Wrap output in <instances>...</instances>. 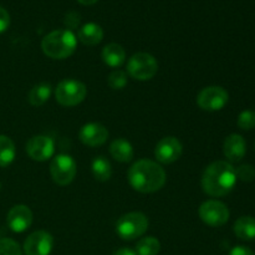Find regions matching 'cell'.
Here are the masks:
<instances>
[{
    "label": "cell",
    "instance_id": "44dd1931",
    "mask_svg": "<svg viewBox=\"0 0 255 255\" xmlns=\"http://www.w3.org/2000/svg\"><path fill=\"white\" fill-rule=\"evenodd\" d=\"M91 171L94 174L95 179L99 182H107L110 181L112 176V167L111 163L104 156H99L92 161Z\"/></svg>",
    "mask_w": 255,
    "mask_h": 255
},
{
    "label": "cell",
    "instance_id": "ba28073f",
    "mask_svg": "<svg viewBox=\"0 0 255 255\" xmlns=\"http://www.w3.org/2000/svg\"><path fill=\"white\" fill-rule=\"evenodd\" d=\"M199 218L209 227H222L229 221V209L223 202L209 199L203 202L198 209Z\"/></svg>",
    "mask_w": 255,
    "mask_h": 255
},
{
    "label": "cell",
    "instance_id": "277c9868",
    "mask_svg": "<svg viewBox=\"0 0 255 255\" xmlns=\"http://www.w3.org/2000/svg\"><path fill=\"white\" fill-rule=\"evenodd\" d=\"M148 218L142 212H129L120 217L116 223V233L124 241H134L147 232Z\"/></svg>",
    "mask_w": 255,
    "mask_h": 255
},
{
    "label": "cell",
    "instance_id": "ffe728a7",
    "mask_svg": "<svg viewBox=\"0 0 255 255\" xmlns=\"http://www.w3.org/2000/svg\"><path fill=\"white\" fill-rule=\"evenodd\" d=\"M52 94L51 85L47 82H40L32 86V89L29 91L27 95V100H29L30 105L35 107L42 106L46 101H49L50 96Z\"/></svg>",
    "mask_w": 255,
    "mask_h": 255
},
{
    "label": "cell",
    "instance_id": "cb8c5ba5",
    "mask_svg": "<svg viewBox=\"0 0 255 255\" xmlns=\"http://www.w3.org/2000/svg\"><path fill=\"white\" fill-rule=\"evenodd\" d=\"M107 85H109L110 89L112 90L125 89L127 85V72L119 69L114 70V71L110 72V75L107 76Z\"/></svg>",
    "mask_w": 255,
    "mask_h": 255
},
{
    "label": "cell",
    "instance_id": "7c38bea8",
    "mask_svg": "<svg viewBox=\"0 0 255 255\" xmlns=\"http://www.w3.org/2000/svg\"><path fill=\"white\" fill-rule=\"evenodd\" d=\"M54 247V238L46 231H36L24 242L25 255H50Z\"/></svg>",
    "mask_w": 255,
    "mask_h": 255
},
{
    "label": "cell",
    "instance_id": "603a6c76",
    "mask_svg": "<svg viewBox=\"0 0 255 255\" xmlns=\"http://www.w3.org/2000/svg\"><path fill=\"white\" fill-rule=\"evenodd\" d=\"M161 251V243L154 237H144L136 244L137 255H157Z\"/></svg>",
    "mask_w": 255,
    "mask_h": 255
},
{
    "label": "cell",
    "instance_id": "3957f363",
    "mask_svg": "<svg viewBox=\"0 0 255 255\" xmlns=\"http://www.w3.org/2000/svg\"><path fill=\"white\" fill-rule=\"evenodd\" d=\"M76 47V35L67 29L54 30L45 35L41 41L42 52L54 60L67 59L74 54Z\"/></svg>",
    "mask_w": 255,
    "mask_h": 255
},
{
    "label": "cell",
    "instance_id": "4dcf8cb0",
    "mask_svg": "<svg viewBox=\"0 0 255 255\" xmlns=\"http://www.w3.org/2000/svg\"><path fill=\"white\" fill-rule=\"evenodd\" d=\"M114 255H137V254L136 252L132 251V249L129 248H121L119 249V251L115 252Z\"/></svg>",
    "mask_w": 255,
    "mask_h": 255
},
{
    "label": "cell",
    "instance_id": "1f68e13d",
    "mask_svg": "<svg viewBox=\"0 0 255 255\" xmlns=\"http://www.w3.org/2000/svg\"><path fill=\"white\" fill-rule=\"evenodd\" d=\"M77 1L82 5H94L95 2H97L99 0H77Z\"/></svg>",
    "mask_w": 255,
    "mask_h": 255
},
{
    "label": "cell",
    "instance_id": "52a82bcc",
    "mask_svg": "<svg viewBox=\"0 0 255 255\" xmlns=\"http://www.w3.org/2000/svg\"><path fill=\"white\" fill-rule=\"evenodd\" d=\"M77 173V166L75 159L70 154L60 153L52 158L50 163V174L57 186H69L75 179Z\"/></svg>",
    "mask_w": 255,
    "mask_h": 255
},
{
    "label": "cell",
    "instance_id": "4fadbf2b",
    "mask_svg": "<svg viewBox=\"0 0 255 255\" xmlns=\"http://www.w3.org/2000/svg\"><path fill=\"white\" fill-rule=\"evenodd\" d=\"M32 212L25 204H16L12 207L6 216L7 227L14 233H24L32 224Z\"/></svg>",
    "mask_w": 255,
    "mask_h": 255
},
{
    "label": "cell",
    "instance_id": "6da1fadb",
    "mask_svg": "<svg viewBox=\"0 0 255 255\" xmlns=\"http://www.w3.org/2000/svg\"><path fill=\"white\" fill-rule=\"evenodd\" d=\"M128 183L139 193H154L163 188L167 181L166 171L152 159H139L127 172Z\"/></svg>",
    "mask_w": 255,
    "mask_h": 255
},
{
    "label": "cell",
    "instance_id": "2e32d148",
    "mask_svg": "<svg viewBox=\"0 0 255 255\" xmlns=\"http://www.w3.org/2000/svg\"><path fill=\"white\" fill-rule=\"evenodd\" d=\"M77 37L86 46H96L104 39V30L96 22H87L80 27Z\"/></svg>",
    "mask_w": 255,
    "mask_h": 255
},
{
    "label": "cell",
    "instance_id": "d6986e66",
    "mask_svg": "<svg viewBox=\"0 0 255 255\" xmlns=\"http://www.w3.org/2000/svg\"><path fill=\"white\" fill-rule=\"evenodd\" d=\"M234 233L242 241L255 239V218L251 216L241 217L234 223Z\"/></svg>",
    "mask_w": 255,
    "mask_h": 255
},
{
    "label": "cell",
    "instance_id": "d4e9b609",
    "mask_svg": "<svg viewBox=\"0 0 255 255\" xmlns=\"http://www.w3.org/2000/svg\"><path fill=\"white\" fill-rule=\"evenodd\" d=\"M0 255H22V252L15 241L9 238H0Z\"/></svg>",
    "mask_w": 255,
    "mask_h": 255
},
{
    "label": "cell",
    "instance_id": "4316f807",
    "mask_svg": "<svg viewBox=\"0 0 255 255\" xmlns=\"http://www.w3.org/2000/svg\"><path fill=\"white\" fill-rule=\"evenodd\" d=\"M237 178L243 182H253L255 179V168L251 164H242L236 168Z\"/></svg>",
    "mask_w": 255,
    "mask_h": 255
},
{
    "label": "cell",
    "instance_id": "5b68a950",
    "mask_svg": "<svg viewBox=\"0 0 255 255\" xmlns=\"http://www.w3.org/2000/svg\"><path fill=\"white\" fill-rule=\"evenodd\" d=\"M87 96V87L84 82L75 79H65L55 89V99L64 107H74L81 104Z\"/></svg>",
    "mask_w": 255,
    "mask_h": 255
},
{
    "label": "cell",
    "instance_id": "7a4b0ae2",
    "mask_svg": "<svg viewBox=\"0 0 255 255\" xmlns=\"http://www.w3.org/2000/svg\"><path fill=\"white\" fill-rule=\"evenodd\" d=\"M237 173L232 163L227 161H216L209 164L202 176V189L208 196L224 197L236 187Z\"/></svg>",
    "mask_w": 255,
    "mask_h": 255
},
{
    "label": "cell",
    "instance_id": "8fae6325",
    "mask_svg": "<svg viewBox=\"0 0 255 255\" xmlns=\"http://www.w3.org/2000/svg\"><path fill=\"white\" fill-rule=\"evenodd\" d=\"M26 153L32 161L45 162L55 153L54 139L45 134L32 136L26 142Z\"/></svg>",
    "mask_w": 255,
    "mask_h": 255
},
{
    "label": "cell",
    "instance_id": "f546056e",
    "mask_svg": "<svg viewBox=\"0 0 255 255\" xmlns=\"http://www.w3.org/2000/svg\"><path fill=\"white\" fill-rule=\"evenodd\" d=\"M229 255H254V253L251 251V249L247 248V247L237 246L229 252Z\"/></svg>",
    "mask_w": 255,
    "mask_h": 255
},
{
    "label": "cell",
    "instance_id": "d6a6232c",
    "mask_svg": "<svg viewBox=\"0 0 255 255\" xmlns=\"http://www.w3.org/2000/svg\"><path fill=\"white\" fill-rule=\"evenodd\" d=\"M0 187H1V184H0Z\"/></svg>",
    "mask_w": 255,
    "mask_h": 255
},
{
    "label": "cell",
    "instance_id": "ac0fdd59",
    "mask_svg": "<svg viewBox=\"0 0 255 255\" xmlns=\"http://www.w3.org/2000/svg\"><path fill=\"white\" fill-rule=\"evenodd\" d=\"M110 154L112 158L121 163H128L133 159L134 151L132 144L125 138H117L110 144Z\"/></svg>",
    "mask_w": 255,
    "mask_h": 255
},
{
    "label": "cell",
    "instance_id": "e0dca14e",
    "mask_svg": "<svg viewBox=\"0 0 255 255\" xmlns=\"http://www.w3.org/2000/svg\"><path fill=\"white\" fill-rule=\"evenodd\" d=\"M102 61L110 67H116L122 66L126 61V51L121 45L116 44V42H111V44L106 45L102 49L101 52Z\"/></svg>",
    "mask_w": 255,
    "mask_h": 255
},
{
    "label": "cell",
    "instance_id": "9a60e30c",
    "mask_svg": "<svg viewBox=\"0 0 255 255\" xmlns=\"http://www.w3.org/2000/svg\"><path fill=\"white\" fill-rule=\"evenodd\" d=\"M246 152L247 143L243 136L232 133L227 137L223 144V153L229 161V163H236V162L242 161L246 156Z\"/></svg>",
    "mask_w": 255,
    "mask_h": 255
},
{
    "label": "cell",
    "instance_id": "9c48e42d",
    "mask_svg": "<svg viewBox=\"0 0 255 255\" xmlns=\"http://www.w3.org/2000/svg\"><path fill=\"white\" fill-rule=\"evenodd\" d=\"M229 101V94L221 86H208L201 90L197 96V105L203 111L216 112L226 107Z\"/></svg>",
    "mask_w": 255,
    "mask_h": 255
},
{
    "label": "cell",
    "instance_id": "83f0119b",
    "mask_svg": "<svg viewBox=\"0 0 255 255\" xmlns=\"http://www.w3.org/2000/svg\"><path fill=\"white\" fill-rule=\"evenodd\" d=\"M80 20H81V17H80L79 12L70 11L65 15L64 22L65 25H66L67 30H71V29H76V27L79 26Z\"/></svg>",
    "mask_w": 255,
    "mask_h": 255
},
{
    "label": "cell",
    "instance_id": "f1b7e54d",
    "mask_svg": "<svg viewBox=\"0 0 255 255\" xmlns=\"http://www.w3.org/2000/svg\"><path fill=\"white\" fill-rule=\"evenodd\" d=\"M10 25V15L4 7L0 6V34L6 31Z\"/></svg>",
    "mask_w": 255,
    "mask_h": 255
},
{
    "label": "cell",
    "instance_id": "5bb4252c",
    "mask_svg": "<svg viewBox=\"0 0 255 255\" xmlns=\"http://www.w3.org/2000/svg\"><path fill=\"white\" fill-rule=\"evenodd\" d=\"M109 129L99 122H89L79 131V138L85 146L99 147L109 139Z\"/></svg>",
    "mask_w": 255,
    "mask_h": 255
},
{
    "label": "cell",
    "instance_id": "484cf974",
    "mask_svg": "<svg viewBox=\"0 0 255 255\" xmlns=\"http://www.w3.org/2000/svg\"><path fill=\"white\" fill-rule=\"evenodd\" d=\"M238 127L244 131H249V129L255 128V112L251 110H246V111L241 112L238 116Z\"/></svg>",
    "mask_w": 255,
    "mask_h": 255
},
{
    "label": "cell",
    "instance_id": "7402d4cb",
    "mask_svg": "<svg viewBox=\"0 0 255 255\" xmlns=\"http://www.w3.org/2000/svg\"><path fill=\"white\" fill-rule=\"evenodd\" d=\"M16 149L10 137L0 134V167H7L14 162Z\"/></svg>",
    "mask_w": 255,
    "mask_h": 255
},
{
    "label": "cell",
    "instance_id": "8992f818",
    "mask_svg": "<svg viewBox=\"0 0 255 255\" xmlns=\"http://www.w3.org/2000/svg\"><path fill=\"white\" fill-rule=\"evenodd\" d=\"M158 72L156 57L147 52H137L127 61V74L137 81H148Z\"/></svg>",
    "mask_w": 255,
    "mask_h": 255
},
{
    "label": "cell",
    "instance_id": "30bf717a",
    "mask_svg": "<svg viewBox=\"0 0 255 255\" xmlns=\"http://www.w3.org/2000/svg\"><path fill=\"white\" fill-rule=\"evenodd\" d=\"M183 153V146L177 137L167 136L159 139L154 148V157L162 164H171L178 161Z\"/></svg>",
    "mask_w": 255,
    "mask_h": 255
}]
</instances>
